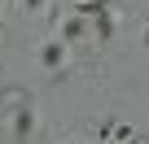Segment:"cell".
Returning <instances> with one entry per match:
<instances>
[{
	"instance_id": "cell-1",
	"label": "cell",
	"mask_w": 149,
	"mask_h": 144,
	"mask_svg": "<svg viewBox=\"0 0 149 144\" xmlns=\"http://www.w3.org/2000/svg\"><path fill=\"white\" fill-rule=\"evenodd\" d=\"M44 61H48V65H57V61H61V48H57V44H48V48H44Z\"/></svg>"
},
{
	"instance_id": "cell-2",
	"label": "cell",
	"mask_w": 149,
	"mask_h": 144,
	"mask_svg": "<svg viewBox=\"0 0 149 144\" xmlns=\"http://www.w3.org/2000/svg\"><path fill=\"white\" fill-rule=\"evenodd\" d=\"M26 5H31V9H35V5H40V0H26Z\"/></svg>"
},
{
	"instance_id": "cell-3",
	"label": "cell",
	"mask_w": 149,
	"mask_h": 144,
	"mask_svg": "<svg viewBox=\"0 0 149 144\" xmlns=\"http://www.w3.org/2000/svg\"><path fill=\"white\" fill-rule=\"evenodd\" d=\"M145 39H149V35H145Z\"/></svg>"
}]
</instances>
